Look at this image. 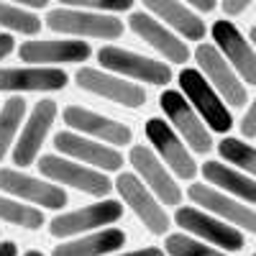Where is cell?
Wrapping results in <instances>:
<instances>
[{
	"mask_svg": "<svg viewBox=\"0 0 256 256\" xmlns=\"http://www.w3.org/2000/svg\"><path fill=\"white\" fill-rule=\"evenodd\" d=\"M180 88H182V95L187 98V102L195 108V113L202 118V123L210 128V131L228 134L233 128L230 110L226 108L223 98L212 90V84L205 80V74L200 70L184 67L180 72Z\"/></svg>",
	"mask_w": 256,
	"mask_h": 256,
	"instance_id": "obj_1",
	"label": "cell"
},
{
	"mask_svg": "<svg viewBox=\"0 0 256 256\" xmlns=\"http://www.w3.org/2000/svg\"><path fill=\"white\" fill-rule=\"evenodd\" d=\"M46 26L56 34L80 36V38H102V41H113L123 34V20L118 16H102L64 6L52 8L46 13Z\"/></svg>",
	"mask_w": 256,
	"mask_h": 256,
	"instance_id": "obj_2",
	"label": "cell"
},
{
	"mask_svg": "<svg viewBox=\"0 0 256 256\" xmlns=\"http://www.w3.org/2000/svg\"><path fill=\"white\" fill-rule=\"evenodd\" d=\"M98 62L102 64L105 72H113L118 77H128L136 82H146V84H156V88H166L172 82V70L169 64L156 62L152 56H144L136 52H128L120 46H102L98 52Z\"/></svg>",
	"mask_w": 256,
	"mask_h": 256,
	"instance_id": "obj_3",
	"label": "cell"
},
{
	"mask_svg": "<svg viewBox=\"0 0 256 256\" xmlns=\"http://www.w3.org/2000/svg\"><path fill=\"white\" fill-rule=\"evenodd\" d=\"M36 166L46 180L74 187V190L84 192V195H92V198H105L116 184L102 172H98V169L77 164V162H72L67 156H59V154H44L36 162Z\"/></svg>",
	"mask_w": 256,
	"mask_h": 256,
	"instance_id": "obj_4",
	"label": "cell"
},
{
	"mask_svg": "<svg viewBox=\"0 0 256 256\" xmlns=\"http://www.w3.org/2000/svg\"><path fill=\"white\" fill-rule=\"evenodd\" d=\"M174 223L182 228V233H190L198 241H208L212 246H220L223 251H241L246 246L244 233L238 228L228 226L226 220L210 216V212L200 210V208H190L182 205L174 212Z\"/></svg>",
	"mask_w": 256,
	"mask_h": 256,
	"instance_id": "obj_5",
	"label": "cell"
},
{
	"mask_svg": "<svg viewBox=\"0 0 256 256\" xmlns=\"http://www.w3.org/2000/svg\"><path fill=\"white\" fill-rule=\"evenodd\" d=\"M195 62L205 80L212 84L223 102H228L230 108H244L246 105V84L236 74V70L228 64V59L218 52L216 44H198L195 49Z\"/></svg>",
	"mask_w": 256,
	"mask_h": 256,
	"instance_id": "obj_6",
	"label": "cell"
},
{
	"mask_svg": "<svg viewBox=\"0 0 256 256\" xmlns=\"http://www.w3.org/2000/svg\"><path fill=\"white\" fill-rule=\"evenodd\" d=\"M123 216V205L118 200H100L95 205H84L70 212H59L49 223V233L54 238H72L84 236L90 230H98L102 226H110Z\"/></svg>",
	"mask_w": 256,
	"mask_h": 256,
	"instance_id": "obj_7",
	"label": "cell"
},
{
	"mask_svg": "<svg viewBox=\"0 0 256 256\" xmlns=\"http://www.w3.org/2000/svg\"><path fill=\"white\" fill-rule=\"evenodd\" d=\"M159 105L164 116L169 118V123L174 126V131L180 134V138L195 148L198 154H208L212 148V138H210V128L202 123V118L195 113V108L187 102V98L177 90H164L159 98Z\"/></svg>",
	"mask_w": 256,
	"mask_h": 256,
	"instance_id": "obj_8",
	"label": "cell"
},
{
	"mask_svg": "<svg viewBox=\"0 0 256 256\" xmlns=\"http://www.w3.org/2000/svg\"><path fill=\"white\" fill-rule=\"evenodd\" d=\"M77 88L84 92H92L98 98H105L110 102H118L123 108H141L146 102V90L136 82H128L126 77H118L113 72L95 70V67H80L77 74Z\"/></svg>",
	"mask_w": 256,
	"mask_h": 256,
	"instance_id": "obj_9",
	"label": "cell"
},
{
	"mask_svg": "<svg viewBox=\"0 0 256 256\" xmlns=\"http://www.w3.org/2000/svg\"><path fill=\"white\" fill-rule=\"evenodd\" d=\"M116 190L120 192L123 202L136 212V218L146 226V230H152L154 236H164L169 228V216L154 192L138 180V174L120 172L116 177Z\"/></svg>",
	"mask_w": 256,
	"mask_h": 256,
	"instance_id": "obj_10",
	"label": "cell"
},
{
	"mask_svg": "<svg viewBox=\"0 0 256 256\" xmlns=\"http://www.w3.org/2000/svg\"><path fill=\"white\" fill-rule=\"evenodd\" d=\"M190 200L200 205V210L210 212V216H216L220 220H226L228 226L238 228V230H246V233H254L256 236V210L228 198L226 192L210 187L205 182H198V184H190L187 190Z\"/></svg>",
	"mask_w": 256,
	"mask_h": 256,
	"instance_id": "obj_11",
	"label": "cell"
},
{
	"mask_svg": "<svg viewBox=\"0 0 256 256\" xmlns=\"http://www.w3.org/2000/svg\"><path fill=\"white\" fill-rule=\"evenodd\" d=\"M146 138L154 146V152L159 154V159L164 162V166H169L177 177L182 180H195L198 174V164L190 156L184 141L180 138V134L172 126L162 118H148L146 120Z\"/></svg>",
	"mask_w": 256,
	"mask_h": 256,
	"instance_id": "obj_12",
	"label": "cell"
},
{
	"mask_svg": "<svg viewBox=\"0 0 256 256\" xmlns=\"http://www.w3.org/2000/svg\"><path fill=\"white\" fill-rule=\"evenodd\" d=\"M0 192L13 195L20 202H31V205H41L49 210H62L67 205V192L62 187L38 180L31 174H24L18 169H0Z\"/></svg>",
	"mask_w": 256,
	"mask_h": 256,
	"instance_id": "obj_13",
	"label": "cell"
},
{
	"mask_svg": "<svg viewBox=\"0 0 256 256\" xmlns=\"http://www.w3.org/2000/svg\"><path fill=\"white\" fill-rule=\"evenodd\" d=\"M92 54L88 41H77V38H34L24 41L18 46V59L28 62L31 67H54V64H77V62H88Z\"/></svg>",
	"mask_w": 256,
	"mask_h": 256,
	"instance_id": "obj_14",
	"label": "cell"
},
{
	"mask_svg": "<svg viewBox=\"0 0 256 256\" xmlns=\"http://www.w3.org/2000/svg\"><path fill=\"white\" fill-rule=\"evenodd\" d=\"M54 118H56L54 100H38L34 105V110H31L28 120L24 123V128H20V136L13 146V164L24 169V166H31L38 162V152L52 131Z\"/></svg>",
	"mask_w": 256,
	"mask_h": 256,
	"instance_id": "obj_15",
	"label": "cell"
},
{
	"mask_svg": "<svg viewBox=\"0 0 256 256\" xmlns=\"http://www.w3.org/2000/svg\"><path fill=\"white\" fill-rule=\"evenodd\" d=\"M54 146H56V152L64 154L67 159L82 162V164L98 169V172H118L123 166V156L113 146L98 144L92 138H82L74 131H59L54 136Z\"/></svg>",
	"mask_w": 256,
	"mask_h": 256,
	"instance_id": "obj_16",
	"label": "cell"
},
{
	"mask_svg": "<svg viewBox=\"0 0 256 256\" xmlns=\"http://www.w3.org/2000/svg\"><path fill=\"white\" fill-rule=\"evenodd\" d=\"M212 41L218 52L228 59V64L236 74L244 80V84H256V52L246 41V36L238 31L233 20H216L212 24Z\"/></svg>",
	"mask_w": 256,
	"mask_h": 256,
	"instance_id": "obj_17",
	"label": "cell"
},
{
	"mask_svg": "<svg viewBox=\"0 0 256 256\" xmlns=\"http://www.w3.org/2000/svg\"><path fill=\"white\" fill-rule=\"evenodd\" d=\"M128 159H131L138 180L154 192L159 202H164V205H180L182 202L180 184L172 180V174L166 172V166L162 164V159L148 146H134Z\"/></svg>",
	"mask_w": 256,
	"mask_h": 256,
	"instance_id": "obj_18",
	"label": "cell"
},
{
	"mask_svg": "<svg viewBox=\"0 0 256 256\" xmlns=\"http://www.w3.org/2000/svg\"><path fill=\"white\" fill-rule=\"evenodd\" d=\"M64 123L80 134H88L98 141H102L105 146H128L134 138V131L126 123H118L108 116H100L95 110L80 108V105H70L64 108Z\"/></svg>",
	"mask_w": 256,
	"mask_h": 256,
	"instance_id": "obj_19",
	"label": "cell"
},
{
	"mask_svg": "<svg viewBox=\"0 0 256 256\" xmlns=\"http://www.w3.org/2000/svg\"><path fill=\"white\" fill-rule=\"evenodd\" d=\"M67 72L56 67H6L0 70V92H56L67 88Z\"/></svg>",
	"mask_w": 256,
	"mask_h": 256,
	"instance_id": "obj_20",
	"label": "cell"
},
{
	"mask_svg": "<svg viewBox=\"0 0 256 256\" xmlns=\"http://www.w3.org/2000/svg\"><path fill=\"white\" fill-rule=\"evenodd\" d=\"M128 26H131V31L144 38L148 46H154L166 62H174V64H184L190 59V49L184 41H180L169 28H164V24H159V20L146 13V10H134L131 16H128Z\"/></svg>",
	"mask_w": 256,
	"mask_h": 256,
	"instance_id": "obj_21",
	"label": "cell"
},
{
	"mask_svg": "<svg viewBox=\"0 0 256 256\" xmlns=\"http://www.w3.org/2000/svg\"><path fill=\"white\" fill-rule=\"evenodd\" d=\"M144 10L152 13L156 20H164L166 26H172L177 34H182L190 41H202L205 38V20L200 16L174 0H146Z\"/></svg>",
	"mask_w": 256,
	"mask_h": 256,
	"instance_id": "obj_22",
	"label": "cell"
},
{
	"mask_svg": "<svg viewBox=\"0 0 256 256\" xmlns=\"http://www.w3.org/2000/svg\"><path fill=\"white\" fill-rule=\"evenodd\" d=\"M202 177L210 187H216L226 195H233L244 200L246 205H256V180L246 177L241 169L226 166L223 162H205L202 164Z\"/></svg>",
	"mask_w": 256,
	"mask_h": 256,
	"instance_id": "obj_23",
	"label": "cell"
},
{
	"mask_svg": "<svg viewBox=\"0 0 256 256\" xmlns=\"http://www.w3.org/2000/svg\"><path fill=\"white\" fill-rule=\"evenodd\" d=\"M120 246H126V233L120 228H102L88 236L62 241L59 246H54L52 256H105L118 251Z\"/></svg>",
	"mask_w": 256,
	"mask_h": 256,
	"instance_id": "obj_24",
	"label": "cell"
},
{
	"mask_svg": "<svg viewBox=\"0 0 256 256\" xmlns=\"http://www.w3.org/2000/svg\"><path fill=\"white\" fill-rule=\"evenodd\" d=\"M24 116H26V100L24 98H10L3 102L0 108V162L8 154V148L16 146V134L20 123H24Z\"/></svg>",
	"mask_w": 256,
	"mask_h": 256,
	"instance_id": "obj_25",
	"label": "cell"
},
{
	"mask_svg": "<svg viewBox=\"0 0 256 256\" xmlns=\"http://www.w3.org/2000/svg\"><path fill=\"white\" fill-rule=\"evenodd\" d=\"M0 220L18 226V228H26V230H36L44 226V212L34 205H24L16 198L0 195Z\"/></svg>",
	"mask_w": 256,
	"mask_h": 256,
	"instance_id": "obj_26",
	"label": "cell"
},
{
	"mask_svg": "<svg viewBox=\"0 0 256 256\" xmlns=\"http://www.w3.org/2000/svg\"><path fill=\"white\" fill-rule=\"evenodd\" d=\"M218 154L228 164H236V169H241V172L256 177V146H251V144H246L241 138L226 136L218 144Z\"/></svg>",
	"mask_w": 256,
	"mask_h": 256,
	"instance_id": "obj_27",
	"label": "cell"
},
{
	"mask_svg": "<svg viewBox=\"0 0 256 256\" xmlns=\"http://www.w3.org/2000/svg\"><path fill=\"white\" fill-rule=\"evenodd\" d=\"M0 26L8 31H16V34L34 36L41 31V18L16 3H0Z\"/></svg>",
	"mask_w": 256,
	"mask_h": 256,
	"instance_id": "obj_28",
	"label": "cell"
},
{
	"mask_svg": "<svg viewBox=\"0 0 256 256\" xmlns=\"http://www.w3.org/2000/svg\"><path fill=\"white\" fill-rule=\"evenodd\" d=\"M164 248L169 256H228L226 251L205 246V241H198L187 233H169L164 238Z\"/></svg>",
	"mask_w": 256,
	"mask_h": 256,
	"instance_id": "obj_29",
	"label": "cell"
},
{
	"mask_svg": "<svg viewBox=\"0 0 256 256\" xmlns=\"http://www.w3.org/2000/svg\"><path fill=\"white\" fill-rule=\"evenodd\" d=\"M64 8H77V10H92L102 16H113L120 10H131V0H62Z\"/></svg>",
	"mask_w": 256,
	"mask_h": 256,
	"instance_id": "obj_30",
	"label": "cell"
},
{
	"mask_svg": "<svg viewBox=\"0 0 256 256\" xmlns=\"http://www.w3.org/2000/svg\"><path fill=\"white\" fill-rule=\"evenodd\" d=\"M241 134H244L246 138H256V98H254V102L248 105L246 116L241 118Z\"/></svg>",
	"mask_w": 256,
	"mask_h": 256,
	"instance_id": "obj_31",
	"label": "cell"
},
{
	"mask_svg": "<svg viewBox=\"0 0 256 256\" xmlns=\"http://www.w3.org/2000/svg\"><path fill=\"white\" fill-rule=\"evenodd\" d=\"M248 0H226V3L220 6L223 8V13L226 16H241V13H246L248 10Z\"/></svg>",
	"mask_w": 256,
	"mask_h": 256,
	"instance_id": "obj_32",
	"label": "cell"
},
{
	"mask_svg": "<svg viewBox=\"0 0 256 256\" xmlns=\"http://www.w3.org/2000/svg\"><path fill=\"white\" fill-rule=\"evenodd\" d=\"M13 49H16V38L10 34H0V62H3Z\"/></svg>",
	"mask_w": 256,
	"mask_h": 256,
	"instance_id": "obj_33",
	"label": "cell"
},
{
	"mask_svg": "<svg viewBox=\"0 0 256 256\" xmlns=\"http://www.w3.org/2000/svg\"><path fill=\"white\" fill-rule=\"evenodd\" d=\"M116 256H164L162 248L156 246H144V248H136V251H123V254H116Z\"/></svg>",
	"mask_w": 256,
	"mask_h": 256,
	"instance_id": "obj_34",
	"label": "cell"
},
{
	"mask_svg": "<svg viewBox=\"0 0 256 256\" xmlns=\"http://www.w3.org/2000/svg\"><path fill=\"white\" fill-rule=\"evenodd\" d=\"M190 8H195L200 13H212L218 8V3H216V0H190Z\"/></svg>",
	"mask_w": 256,
	"mask_h": 256,
	"instance_id": "obj_35",
	"label": "cell"
},
{
	"mask_svg": "<svg viewBox=\"0 0 256 256\" xmlns=\"http://www.w3.org/2000/svg\"><path fill=\"white\" fill-rule=\"evenodd\" d=\"M0 256H18V246L13 241H0Z\"/></svg>",
	"mask_w": 256,
	"mask_h": 256,
	"instance_id": "obj_36",
	"label": "cell"
},
{
	"mask_svg": "<svg viewBox=\"0 0 256 256\" xmlns=\"http://www.w3.org/2000/svg\"><path fill=\"white\" fill-rule=\"evenodd\" d=\"M24 256H44V254H41V251H36V248H31V251H26Z\"/></svg>",
	"mask_w": 256,
	"mask_h": 256,
	"instance_id": "obj_37",
	"label": "cell"
},
{
	"mask_svg": "<svg viewBox=\"0 0 256 256\" xmlns=\"http://www.w3.org/2000/svg\"><path fill=\"white\" fill-rule=\"evenodd\" d=\"M248 38H251V41H254V44H256V26H254V28L248 31Z\"/></svg>",
	"mask_w": 256,
	"mask_h": 256,
	"instance_id": "obj_38",
	"label": "cell"
},
{
	"mask_svg": "<svg viewBox=\"0 0 256 256\" xmlns=\"http://www.w3.org/2000/svg\"><path fill=\"white\" fill-rule=\"evenodd\" d=\"M254 256H256V254H254Z\"/></svg>",
	"mask_w": 256,
	"mask_h": 256,
	"instance_id": "obj_39",
	"label": "cell"
}]
</instances>
